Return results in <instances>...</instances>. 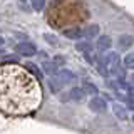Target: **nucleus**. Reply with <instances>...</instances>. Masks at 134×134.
I'll return each instance as SVG.
<instances>
[{"instance_id":"20e7f679","label":"nucleus","mask_w":134,"mask_h":134,"mask_svg":"<svg viewBox=\"0 0 134 134\" xmlns=\"http://www.w3.org/2000/svg\"><path fill=\"white\" fill-rule=\"evenodd\" d=\"M89 109L94 112H104L107 111V102L104 97H100V96H94L91 100H89Z\"/></svg>"},{"instance_id":"f3484780","label":"nucleus","mask_w":134,"mask_h":134,"mask_svg":"<svg viewBox=\"0 0 134 134\" xmlns=\"http://www.w3.org/2000/svg\"><path fill=\"white\" fill-rule=\"evenodd\" d=\"M44 39H45V40H49V42H50V44H52V45H57V44H59L57 37L50 35V34H45V35H44Z\"/></svg>"},{"instance_id":"dca6fc26","label":"nucleus","mask_w":134,"mask_h":134,"mask_svg":"<svg viewBox=\"0 0 134 134\" xmlns=\"http://www.w3.org/2000/svg\"><path fill=\"white\" fill-rule=\"evenodd\" d=\"M30 5H32L34 10L42 12V10H44V7H45V0H30Z\"/></svg>"},{"instance_id":"39448f33","label":"nucleus","mask_w":134,"mask_h":134,"mask_svg":"<svg viewBox=\"0 0 134 134\" xmlns=\"http://www.w3.org/2000/svg\"><path fill=\"white\" fill-rule=\"evenodd\" d=\"M111 45H112V40H111V37L109 35H100V37H97V42H96V50L97 52H100V54H106V52H109L111 50Z\"/></svg>"},{"instance_id":"f03ea898","label":"nucleus","mask_w":134,"mask_h":134,"mask_svg":"<svg viewBox=\"0 0 134 134\" xmlns=\"http://www.w3.org/2000/svg\"><path fill=\"white\" fill-rule=\"evenodd\" d=\"M15 52L19 54V55H22V57H32V55L37 54V47H35V44L27 42V40L25 42H17Z\"/></svg>"},{"instance_id":"6e6552de","label":"nucleus","mask_w":134,"mask_h":134,"mask_svg":"<svg viewBox=\"0 0 134 134\" xmlns=\"http://www.w3.org/2000/svg\"><path fill=\"white\" fill-rule=\"evenodd\" d=\"M75 49H77L79 52H82V54H87V52H92V50H94V44H92L91 40L82 39V40H77Z\"/></svg>"},{"instance_id":"f8f14e48","label":"nucleus","mask_w":134,"mask_h":134,"mask_svg":"<svg viewBox=\"0 0 134 134\" xmlns=\"http://www.w3.org/2000/svg\"><path fill=\"white\" fill-rule=\"evenodd\" d=\"M82 89H84V92H86L87 96H99V89H97V86H94L91 81H84L82 82Z\"/></svg>"},{"instance_id":"4468645a","label":"nucleus","mask_w":134,"mask_h":134,"mask_svg":"<svg viewBox=\"0 0 134 134\" xmlns=\"http://www.w3.org/2000/svg\"><path fill=\"white\" fill-rule=\"evenodd\" d=\"M25 69H27L32 75H35L37 79H40V77H42V72H40L39 69H37V65H35V64H30V62H27V64H25Z\"/></svg>"},{"instance_id":"1a4fd4ad","label":"nucleus","mask_w":134,"mask_h":134,"mask_svg":"<svg viewBox=\"0 0 134 134\" xmlns=\"http://www.w3.org/2000/svg\"><path fill=\"white\" fill-rule=\"evenodd\" d=\"M132 44H134V37L132 35H127V34H126V35H121L119 40H117V45H119L121 50H127Z\"/></svg>"},{"instance_id":"a211bd4d","label":"nucleus","mask_w":134,"mask_h":134,"mask_svg":"<svg viewBox=\"0 0 134 134\" xmlns=\"http://www.w3.org/2000/svg\"><path fill=\"white\" fill-rule=\"evenodd\" d=\"M3 44H5V40H3V39H2V37H0V50H2V49H3Z\"/></svg>"},{"instance_id":"aec40b11","label":"nucleus","mask_w":134,"mask_h":134,"mask_svg":"<svg viewBox=\"0 0 134 134\" xmlns=\"http://www.w3.org/2000/svg\"><path fill=\"white\" fill-rule=\"evenodd\" d=\"M132 121H134V116H132Z\"/></svg>"},{"instance_id":"0eeeda50","label":"nucleus","mask_w":134,"mask_h":134,"mask_svg":"<svg viewBox=\"0 0 134 134\" xmlns=\"http://www.w3.org/2000/svg\"><path fill=\"white\" fill-rule=\"evenodd\" d=\"M42 70H44V74H47V75H50V77H54V75H57V72H59L60 69H59V64H57V62H49V60H45L44 65H42Z\"/></svg>"},{"instance_id":"9d476101","label":"nucleus","mask_w":134,"mask_h":134,"mask_svg":"<svg viewBox=\"0 0 134 134\" xmlns=\"http://www.w3.org/2000/svg\"><path fill=\"white\" fill-rule=\"evenodd\" d=\"M99 34V25H87V27H84V39L86 40H92L94 37H97Z\"/></svg>"},{"instance_id":"2eb2a0df","label":"nucleus","mask_w":134,"mask_h":134,"mask_svg":"<svg viewBox=\"0 0 134 134\" xmlns=\"http://www.w3.org/2000/svg\"><path fill=\"white\" fill-rule=\"evenodd\" d=\"M124 67H126V69H132L134 70V54H127V55H124Z\"/></svg>"},{"instance_id":"423d86ee","label":"nucleus","mask_w":134,"mask_h":134,"mask_svg":"<svg viewBox=\"0 0 134 134\" xmlns=\"http://www.w3.org/2000/svg\"><path fill=\"white\" fill-rule=\"evenodd\" d=\"M64 35L67 39H72V40H82L84 39V29H81V27L69 29V30H64Z\"/></svg>"},{"instance_id":"9b49d317","label":"nucleus","mask_w":134,"mask_h":134,"mask_svg":"<svg viewBox=\"0 0 134 134\" xmlns=\"http://www.w3.org/2000/svg\"><path fill=\"white\" fill-rule=\"evenodd\" d=\"M86 96H87V94L84 92L82 87H72V89L69 91V99H70V100H77V102H79V100H82Z\"/></svg>"},{"instance_id":"6ab92c4d","label":"nucleus","mask_w":134,"mask_h":134,"mask_svg":"<svg viewBox=\"0 0 134 134\" xmlns=\"http://www.w3.org/2000/svg\"><path fill=\"white\" fill-rule=\"evenodd\" d=\"M20 2H22V3H25V2H27V0H20Z\"/></svg>"},{"instance_id":"7ed1b4c3","label":"nucleus","mask_w":134,"mask_h":134,"mask_svg":"<svg viewBox=\"0 0 134 134\" xmlns=\"http://www.w3.org/2000/svg\"><path fill=\"white\" fill-rule=\"evenodd\" d=\"M54 82L57 84V86H60V87H64L65 84H69L70 81L74 79V74L70 72V70H67V69H60L57 72V75H54V77H50Z\"/></svg>"},{"instance_id":"f257e3e1","label":"nucleus","mask_w":134,"mask_h":134,"mask_svg":"<svg viewBox=\"0 0 134 134\" xmlns=\"http://www.w3.org/2000/svg\"><path fill=\"white\" fill-rule=\"evenodd\" d=\"M39 102V87L30 72L17 65L0 67V107L7 112H29Z\"/></svg>"},{"instance_id":"ddd939ff","label":"nucleus","mask_w":134,"mask_h":134,"mask_svg":"<svg viewBox=\"0 0 134 134\" xmlns=\"http://www.w3.org/2000/svg\"><path fill=\"white\" fill-rule=\"evenodd\" d=\"M112 112L119 117L121 121L127 119V112H126V107L124 106H119V104H112Z\"/></svg>"}]
</instances>
